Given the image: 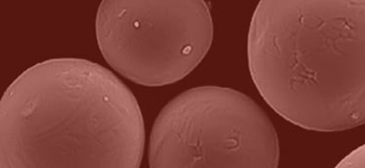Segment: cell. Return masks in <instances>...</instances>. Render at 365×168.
Here are the masks:
<instances>
[{"mask_svg": "<svg viewBox=\"0 0 365 168\" xmlns=\"http://www.w3.org/2000/svg\"><path fill=\"white\" fill-rule=\"evenodd\" d=\"M247 63L261 97L290 124L318 132L365 125V0H262Z\"/></svg>", "mask_w": 365, "mask_h": 168, "instance_id": "6da1fadb", "label": "cell"}, {"mask_svg": "<svg viewBox=\"0 0 365 168\" xmlns=\"http://www.w3.org/2000/svg\"><path fill=\"white\" fill-rule=\"evenodd\" d=\"M145 147L134 93L93 61L36 63L0 101L1 168H138Z\"/></svg>", "mask_w": 365, "mask_h": 168, "instance_id": "7a4b0ae2", "label": "cell"}, {"mask_svg": "<svg viewBox=\"0 0 365 168\" xmlns=\"http://www.w3.org/2000/svg\"><path fill=\"white\" fill-rule=\"evenodd\" d=\"M278 133L246 93L202 86L185 90L157 117L149 138L151 168H277Z\"/></svg>", "mask_w": 365, "mask_h": 168, "instance_id": "3957f363", "label": "cell"}, {"mask_svg": "<svg viewBox=\"0 0 365 168\" xmlns=\"http://www.w3.org/2000/svg\"><path fill=\"white\" fill-rule=\"evenodd\" d=\"M204 0H103L96 37L111 68L145 87L173 85L202 63L214 41Z\"/></svg>", "mask_w": 365, "mask_h": 168, "instance_id": "277c9868", "label": "cell"}, {"mask_svg": "<svg viewBox=\"0 0 365 168\" xmlns=\"http://www.w3.org/2000/svg\"><path fill=\"white\" fill-rule=\"evenodd\" d=\"M337 168H365V144L356 148L336 165Z\"/></svg>", "mask_w": 365, "mask_h": 168, "instance_id": "5b68a950", "label": "cell"}]
</instances>
